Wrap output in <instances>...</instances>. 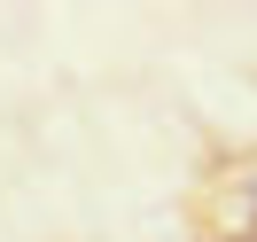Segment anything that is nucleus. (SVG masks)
I'll return each mask as SVG.
<instances>
[{
  "label": "nucleus",
  "mask_w": 257,
  "mask_h": 242,
  "mask_svg": "<svg viewBox=\"0 0 257 242\" xmlns=\"http://www.w3.org/2000/svg\"><path fill=\"white\" fill-rule=\"evenodd\" d=\"M234 242H241V234H234Z\"/></svg>",
  "instance_id": "f03ea898"
},
{
  "label": "nucleus",
  "mask_w": 257,
  "mask_h": 242,
  "mask_svg": "<svg viewBox=\"0 0 257 242\" xmlns=\"http://www.w3.org/2000/svg\"><path fill=\"white\" fill-rule=\"evenodd\" d=\"M234 226H241V242H257V180H241V195H234Z\"/></svg>",
  "instance_id": "f257e3e1"
}]
</instances>
